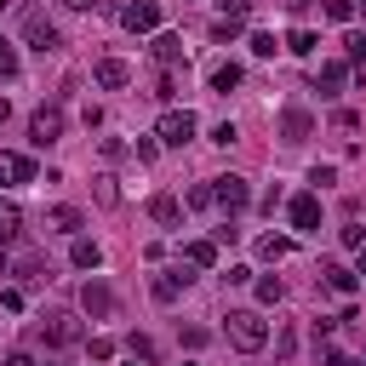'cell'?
<instances>
[{"label":"cell","instance_id":"cell-1","mask_svg":"<svg viewBox=\"0 0 366 366\" xmlns=\"http://www.w3.org/2000/svg\"><path fill=\"white\" fill-rule=\"evenodd\" d=\"M223 332H229V343H234L240 355H257V349L269 343V320H263L257 309H229Z\"/></svg>","mask_w":366,"mask_h":366},{"label":"cell","instance_id":"cell-2","mask_svg":"<svg viewBox=\"0 0 366 366\" xmlns=\"http://www.w3.org/2000/svg\"><path fill=\"white\" fill-rule=\"evenodd\" d=\"M194 132H200V120H194L189 109H166V114L154 120V137H160L166 149H183V143H189Z\"/></svg>","mask_w":366,"mask_h":366},{"label":"cell","instance_id":"cell-3","mask_svg":"<svg viewBox=\"0 0 366 366\" xmlns=\"http://www.w3.org/2000/svg\"><path fill=\"white\" fill-rule=\"evenodd\" d=\"M212 206H223L229 217H234V212H246V206H252V183H246V177H234V172H229V177H212Z\"/></svg>","mask_w":366,"mask_h":366},{"label":"cell","instance_id":"cell-4","mask_svg":"<svg viewBox=\"0 0 366 366\" xmlns=\"http://www.w3.org/2000/svg\"><path fill=\"white\" fill-rule=\"evenodd\" d=\"M23 40H29L34 51H57V46H63V34H57V23H51L46 11H23Z\"/></svg>","mask_w":366,"mask_h":366},{"label":"cell","instance_id":"cell-5","mask_svg":"<svg viewBox=\"0 0 366 366\" xmlns=\"http://www.w3.org/2000/svg\"><path fill=\"white\" fill-rule=\"evenodd\" d=\"M29 137H34L40 149H46V143H57V137H63V109H57V103L34 109V114H29Z\"/></svg>","mask_w":366,"mask_h":366},{"label":"cell","instance_id":"cell-6","mask_svg":"<svg viewBox=\"0 0 366 366\" xmlns=\"http://www.w3.org/2000/svg\"><path fill=\"white\" fill-rule=\"evenodd\" d=\"M286 217H292V229L315 234V229H320V194H292V200H286Z\"/></svg>","mask_w":366,"mask_h":366},{"label":"cell","instance_id":"cell-7","mask_svg":"<svg viewBox=\"0 0 366 366\" xmlns=\"http://www.w3.org/2000/svg\"><path fill=\"white\" fill-rule=\"evenodd\" d=\"M120 23H126L132 34H154V29H160V6H154V0H132V6L120 11Z\"/></svg>","mask_w":366,"mask_h":366},{"label":"cell","instance_id":"cell-8","mask_svg":"<svg viewBox=\"0 0 366 366\" xmlns=\"http://www.w3.org/2000/svg\"><path fill=\"white\" fill-rule=\"evenodd\" d=\"M92 80H97L103 92H126V86H132V63H120V57H97Z\"/></svg>","mask_w":366,"mask_h":366},{"label":"cell","instance_id":"cell-9","mask_svg":"<svg viewBox=\"0 0 366 366\" xmlns=\"http://www.w3.org/2000/svg\"><path fill=\"white\" fill-rule=\"evenodd\" d=\"M80 309H86L92 320H109V315H114V292H109L103 280H86V286H80Z\"/></svg>","mask_w":366,"mask_h":366},{"label":"cell","instance_id":"cell-10","mask_svg":"<svg viewBox=\"0 0 366 366\" xmlns=\"http://www.w3.org/2000/svg\"><path fill=\"white\" fill-rule=\"evenodd\" d=\"M40 332H46V343H51V349L80 343V320H74V315H46V320H40Z\"/></svg>","mask_w":366,"mask_h":366},{"label":"cell","instance_id":"cell-11","mask_svg":"<svg viewBox=\"0 0 366 366\" xmlns=\"http://www.w3.org/2000/svg\"><path fill=\"white\" fill-rule=\"evenodd\" d=\"M309 132H315V114H309V109H297V103L280 109V143H303Z\"/></svg>","mask_w":366,"mask_h":366},{"label":"cell","instance_id":"cell-12","mask_svg":"<svg viewBox=\"0 0 366 366\" xmlns=\"http://www.w3.org/2000/svg\"><path fill=\"white\" fill-rule=\"evenodd\" d=\"M240 29H246V0H234V6H223V17L212 23V40H217V46H229V40L240 34Z\"/></svg>","mask_w":366,"mask_h":366},{"label":"cell","instance_id":"cell-13","mask_svg":"<svg viewBox=\"0 0 366 366\" xmlns=\"http://www.w3.org/2000/svg\"><path fill=\"white\" fill-rule=\"evenodd\" d=\"M34 177V160L29 154H11V149H0V189H11V183H29Z\"/></svg>","mask_w":366,"mask_h":366},{"label":"cell","instance_id":"cell-14","mask_svg":"<svg viewBox=\"0 0 366 366\" xmlns=\"http://www.w3.org/2000/svg\"><path fill=\"white\" fill-rule=\"evenodd\" d=\"M189 280H194V274H183V269H166V274H154V280H149V292H154V303H172V297H177Z\"/></svg>","mask_w":366,"mask_h":366},{"label":"cell","instance_id":"cell-15","mask_svg":"<svg viewBox=\"0 0 366 366\" xmlns=\"http://www.w3.org/2000/svg\"><path fill=\"white\" fill-rule=\"evenodd\" d=\"M343 80H349V63H320L315 92H320V97H337V92H343Z\"/></svg>","mask_w":366,"mask_h":366},{"label":"cell","instance_id":"cell-16","mask_svg":"<svg viewBox=\"0 0 366 366\" xmlns=\"http://www.w3.org/2000/svg\"><path fill=\"white\" fill-rule=\"evenodd\" d=\"M149 217L166 223V229H177V223H183V200H177V194H154V200H149Z\"/></svg>","mask_w":366,"mask_h":366},{"label":"cell","instance_id":"cell-17","mask_svg":"<svg viewBox=\"0 0 366 366\" xmlns=\"http://www.w3.org/2000/svg\"><path fill=\"white\" fill-rule=\"evenodd\" d=\"M17 234H23V212H17V200H0V252L17 246Z\"/></svg>","mask_w":366,"mask_h":366},{"label":"cell","instance_id":"cell-18","mask_svg":"<svg viewBox=\"0 0 366 366\" xmlns=\"http://www.w3.org/2000/svg\"><path fill=\"white\" fill-rule=\"evenodd\" d=\"M57 234H80V223H86V212L80 206H51V217H46Z\"/></svg>","mask_w":366,"mask_h":366},{"label":"cell","instance_id":"cell-19","mask_svg":"<svg viewBox=\"0 0 366 366\" xmlns=\"http://www.w3.org/2000/svg\"><path fill=\"white\" fill-rule=\"evenodd\" d=\"M69 263H74V269H97V263H103V252H97V240H86V234H74V246H69Z\"/></svg>","mask_w":366,"mask_h":366},{"label":"cell","instance_id":"cell-20","mask_svg":"<svg viewBox=\"0 0 366 366\" xmlns=\"http://www.w3.org/2000/svg\"><path fill=\"white\" fill-rule=\"evenodd\" d=\"M183 263H189V269H212V263H217V240H189V246H183Z\"/></svg>","mask_w":366,"mask_h":366},{"label":"cell","instance_id":"cell-21","mask_svg":"<svg viewBox=\"0 0 366 366\" xmlns=\"http://www.w3.org/2000/svg\"><path fill=\"white\" fill-rule=\"evenodd\" d=\"M320 280H326V286H332V292H343V297H349V292H355V280H360V274H355V269H343V263H320Z\"/></svg>","mask_w":366,"mask_h":366},{"label":"cell","instance_id":"cell-22","mask_svg":"<svg viewBox=\"0 0 366 366\" xmlns=\"http://www.w3.org/2000/svg\"><path fill=\"white\" fill-rule=\"evenodd\" d=\"M240 80H246V69H240V63H217V69H212V92H223V97H229Z\"/></svg>","mask_w":366,"mask_h":366},{"label":"cell","instance_id":"cell-23","mask_svg":"<svg viewBox=\"0 0 366 366\" xmlns=\"http://www.w3.org/2000/svg\"><path fill=\"white\" fill-rule=\"evenodd\" d=\"M154 57H160V63L172 69V63H183L189 51H183V40H177V34H154Z\"/></svg>","mask_w":366,"mask_h":366},{"label":"cell","instance_id":"cell-24","mask_svg":"<svg viewBox=\"0 0 366 366\" xmlns=\"http://www.w3.org/2000/svg\"><path fill=\"white\" fill-rule=\"evenodd\" d=\"M315 46H320L315 29H292V34H286V51H297V57H315Z\"/></svg>","mask_w":366,"mask_h":366},{"label":"cell","instance_id":"cell-25","mask_svg":"<svg viewBox=\"0 0 366 366\" xmlns=\"http://www.w3.org/2000/svg\"><path fill=\"white\" fill-rule=\"evenodd\" d=\"M257 257L280 263V257H292V240H286V234H263V240H257Z\"/></svg>","mask_w":366,"mask_h":366},{"label":"cell","instance_id":"cell-26","mask_svg":"<svg viewBox=\"0 0 366 366\" xmlns=\"http://www.w3.org/2000/svg\"><path fill=\"white\" fill-rule=\"evenodd\" d=\"M126 355H132L137 366H154V360H160V355H154V343H149L143 332H132V337H126Z\"/></svg>","mask_w":366,"mask_h":366},{"label":"cell","instance_id":"cell-27","mask_svg":"<svg viewBox=\"0 0 366 366\" xmlns=\"http://www.w3.org/2000/svg\"><path fill=\"white\" fill-rule=\"evenodd\" d=\"M343 51H349V69L366 80V34H349V40H343Z\"/></svg>","mask_w":366,"mask_h":366},{"label":"cell","instance_id":"cell-28","mask_svg":"<svg viewBox=\"0 0 366 366\" xmlns=\"http://www.w3.org/2000/svg\"><path fill=\"white\" fill-rule=\"evenodd\" d=\"M17 274H23V280H46V257H40V252H23V257H17Z\"/></svg>","mask_w":366,"mask_h":366},{"label":"cell","instance_id":"cell-29","mask_svg":"<svg viewBox=\"0 0 366 366\" xmlns=\"http://www.w3.org/2000/svg\"><path fill=\"white\" fill-rule=\"evenodd\" d=\"M280 297H286V286H280L274 274H263V280H257V303H280Z\"/></svg>","mask_w":366,"mask_h":366},{"label":"cell","instance_id":"cell-30","mask_svg":"<svg viewBox=\"0 0 366 366\" xmlns=\"http://www.w3.org/2000/svg\"><path fill=\"white\" fill-rule=\"evenodd\" d=\"M320 11H326L332 23H349V17H355V0H320Z\"/></svg>","mask_w":366,"mask_h":366},{"label":"cell","instance_id":"cell-31","mask_svg":"<svg viewBox=\"0 0 366 366\" xmlns=\"http://www.w3.org/2000/svg\"><path fill=\"white\" fill-rule=\"evenodd\" d=\"M0 80H17V51H11V40H0Z\"/></svg>","mask_w":366,"mask_h":366},{"label":"cell","instance_id":"cell-32","mask_svg":"<svg viewBox=\"0 0 366 366\" xmlns=\"http://www.w3.org/2000/svg\"><path fill=\"white\" fill-rule=\"evenodd\" d=\"M309 183H315V189H332V183H337V166H315Z\"/></svg>","mask_w":366,"mask_h":366},{"label":"cell","instance_id":"cell-33","mask_svg":"<svg viewBox=\"0 0 366 366\" xmlns=\"http://www.w3.org/2000/svg\"><path fill=\"white\" fill-rule=\"evenodd\" d=\"M183 206H212V183H194V189L183 194Z\"/></svg>","mask_w":366,"mask_h":366},{"label":"cell","instance_id":"cell-34","mask_svg":"<svg viewBox=\"0 0 366 366\" xmlns=\"http://www.w3.org/2000/svg\"><path fill=\"white\" fill-rule=\"evenodd\" d=\"M252 51H257V57H274L280 46H274V34H252Z\"/></svg>","mask_w":366,"mask_h":366},{"label":"cell","instance_id":"cell-35","mask_svg":"<svg viewBox=\"0 0 366 366\" xmlns=\"http://www.w3.org/2000/svg\"><path fill=\"white\" fill-rule=\"evenodd\" d=\"M234 137H240V132H234V120H223V126H212V143H223V149H229Z\"/></svg>","mask_w":366,"mask_h":366},{"label":"cell","instance_id":"cell-36","mask_svg":"<svg viewBox=\"0 0 366 366\" xmlns=\"http://www.w3.org/2000/svg\"><path fill=\"white\" fill-rule=\"evenodd\" d=\"M97 200H103V206H114V200H120V189H114V177H97Z\"/></svg>","mask_w":366,"mask_h":366},{"label":"cell","instance_id":"cell-37","mask_svg":"<svg viewBox=\"0 0 366 366\" xmlns=\"http://www.w3.org/2000/svg\"><path fill=\"white\" fill-rule=\"evenodd\" d=\"M172 92H177V80H172V74H160V80H154V97H160V103H172Z\"/></svg>","mask_w":366,"mask_h":366},{"label":"cell","instance_id":"cell-38","mask_svg":"<svg viewBox=\"0 0 366 366\" xmlns=\"http://www.w3.org/2000/svg\"><path fill=\"white\" fill-rule=\"evenodd\" d=\"M360 240H366V229H360V223H343V246H349V252H355V246H360Z\"/></svg>","mask_w":366,"mask_h":366},{"label":"cell","instance_id":"cell-39","mask_svg":"<svg viewBox=\"0 0 366 366\" xmlns=\"http://www.w3.org/2000/svg\"><path fill=\"white\" fill-rule=\"evenodd\" d=\"M355 274H366V240L355 246Z\"/></svg>","mask_w":366,"mask_h":366},{"label":"cell","instance_id":"cell-40","mask_svg":"<svg viewBox=\"0 0 366 366\" xmlns=\"http://www.w3.org/2000/svg\"><path fill=\"white\" fill-rule=\"evenodd\" d=\"M69 6H74V11H97L103 0H69Z\"/></svg>","mask_w":366,"mask_h":366},{"label":"cell","instance_id":"cell-41","mask_svg":"<svg viewBox=\"0 0 366 366\" xmlns=\"http://www.w3.org/2000/svg\"><path fill=\"white\" fill-rule=\"evenodd\" d=\"M0 366H34V360H29V355H6Z\"/></svg>","mask_w":366,"mask_h":366},{"label":"cell","instance_id":"cell-42","mask_svg":"<svg viewBox=\"0 0 366 366\" xmlns=\"http://www.w3.org/2000/svg\"><path fill=\"white\" fill-rule=\"evenodd\" d=\"M6 114H11V103H6V97H0V120H6Z\"/></svg>","mask_w":366,"mask_h":366},{"label":"cell","instance_id":"cell-43","mask_svg":"<svg viewBox=\"0 0 366 366\" xmlns=\"http://www.w3.org/2000/svg\"><path fill=\"white\" fill-rule=\"evenodd\" d=\"M360 11H366V0H360Z\"/></svg>","mask_w":366,"mask_h":366}]
</instances>
